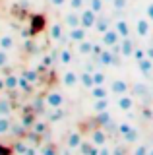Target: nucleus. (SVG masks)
Here are the masks:
<instances>
[{
	"label": "nucleus",
	"instance_id": "nucleus-8",
	"mask_svg": "<svg viewBox=\"0 0 153 155\" xmlns=\"http://www.w3.org/2000/svg\"><path fill=\"white\" fill-rule=\"evenodd\" d=\"M134 51H136V47H134V41L130 37H124L120 41V54L122 56H132Z\"/></svg>",
	"mask_w": 153,
	"mask_h": 155
},
{
	"label": "nucleus",
	"instance_id": "nucleus-53",
	"mask_svg": "<svg viewBox=\"0 0 153 155\" xmlns=\"http://www.w3.org/2000/svg\"><path fill=\"white\" fill-rule=\"evenodd\" d=\"M147 155H153V149H151V151H149V153H147Z\"/></svg>",
	"mask_w": 153,
	"mask_h": 155
},
{
	"label": "nucleus",
	"instance_id": "nucleus-42",
	"mask_svg": "<svg viewBox=\"0 0 153 155\" xmlns=\"http://www.w3.org/2000/svg\"><path fill=\"white\" fill-rule=\"evenodd\" d=\"M6 64H8V54H6V51L0 48V68H4Z\"/></svg>",
	"mask_w": 153,
	"mask_h": 155
},
{
	"label": "nucleus",
	"instance_id": "nucleus-29",
	"mask_svg": "<svg viewBox=\"0 0 153 155\" xmlns=\"http://www.w3.org/2000/svg\"><path fill=\"white\" fill-rule=\"evenodd\" d=\"M21 78H25L29 84H35V81L39 80V74H37V70H25V72L21 74Z\"/></svg>",
	"mask_w": 153,
	"mask_h": 155
},
{
	"label": "nucleus",
	"instance_id": "nucleus-48",
	"mask_svg": "<svg viewBox=\"0 0 153 155\" xmlns=\"http://www.w3.org/2000/svg\"><path fill=\"white\" fill-rule=\"evenodd\" d=\"M99 155H112V151H109L107 147H103V145H101V149H99Z\"/></svg>",
	"mask_w": 153,
	"mask_h": 155
},
{
	"label": "nucleus",
	"instance_id": "nucleus-44",
	"mask_svg": "<svg viewBox=\"0 0 153 155\" xmlns=\"http://www.w3.org/2000/svg\"><path fill=\"white\" fill-rule=\"evenodd\" d=\"M112 155H126V149H124L122 145H116V147H114V151H112Z\"/></svg>",
	"mask_w": 153,
	"mask_h": 155
},
{
	"label": "nucleus",
	"instance_id": "nucleus-31",
	"mask_svg": "<svg viewBox=\"0 0 153 155\" xmlns=\"http://www.w3.org/2000/svg\"><path fill=\"white\" fill-rule=\"evenodd\" d=\"M10 128H12L10 120H8L6 116H0V134H8V132H10Z\"/></svg>",
	"mask_w": 153,
	"mask_h": 155
},
{
	"label": "nucleus",
	"instance_id": "nucleus-2",
	"mask_svg": "<svg viewBox=\"0 0 153 155\" xmlns=\"http://www.w3.org/2000/svg\"><path fill=\"white\" fill-rule=\"evenodd\" d=\"M45 27H47V19H45V16H43V14H35V16H31L29 35H37V33H41Z\"/></svg>",
	"mask_w": 153,
	"mask_h": 155
},
{
	"label": "nucleus",
	"instance_id": "nucleus-3",
	"mask_svg": "<svg viewBox=\"0 0 153 155\" xmlns=\"http://www.w3.org/2000/svg\"><path fill=\"white\" fill-rule=\"evenodd\" d=\"M82 27H85V29H91V27H95V21H97V12H93L91 8H85V10H82Z\"/></svg>",
	"mask_w": 153,
	"mask_h": 155
},
{
	"label": "nucleus",
	"instance_id": "nucleus-52",
	"mask_svg": "<svg viewBox=\"0 0 153 155\" xmlns=\"http://www.w3.org/2000/svg\"><path fill=\"white\" fill-rule=\"evenodd\" d=\"M62 155H70V151H64V153H62Z\"/></svg>",
	"mask_w": 153,
	"mask_h": 155
},
{
	"label": "nucleus",
	"instance_id": "nucleus-39",
	"mask_svg": "<svg viewBox=\"0 0 153 155\" xmlns=\"http://www.w3.org/2000/svg\"><path fill=\"white\" fill-rule=\"evenodd\" d=\"M126 2H128V0H112V8L114 10H118V12H120V10H124V8H126Z\"/></svg>",
	"mask_w": 153,
	"mask_h": 155
},
{
	"label": "nucleus",
	"instance_id": "nucleus-22",
	"mask_svg": "<svg viewBox=\"0 0 153 155\" xmlns=\"http://www.w3.org/2000/svg\"><path fill=\"white\" fill-rule=\"evenodd\" d=\"M12 113V101L6 97H0V116H8Z\"/></svg>",
	"mask_w": 153,
	"mask_h": 155
},
{
	"label": "nucleus",
	"instance_id": "nucleus-43",
	"mask_svg": "<svg viewBox=\"0 0 153 155\" xmlns=\"http://www.w3.org/2000/svg\"><path fill=\"white\" fill-rule=\"evenodd\" d=\"M147 153H149V151H147L145 145H140V147L134 149V153H132V155H147Z\"/></svg>",
	"mask_w": 153,
	"mask_h": 155
},
{
	"label": "nucleus",
	"instance_id": "nucleus-32",
	"mask_svg": "<svg viewBox=\"0 0 153 155\" xmlns=\"http://www.w3.org/2000/svg\"><path fill=\"white\" fill-rule=\"evenodd\" d=\"M47 128H49V124H47V122H35V124H33V132H35V134H45L47 132Z\"/></svg>",
	"mask_w": 153,
	"mask_h": 155
},
{
	"label": "nucleus",
	"instance_id": "nucleus-45",
	"mask_svg": "<svg viewBox=\"0 0 153 155\" xmlns=\"http://www.w3.org/2000/svg\"><path fill=\"white\" fill-rule=\"evenodd\" d=\"M145 12H147V19H149V21H153V2L147 4V10H145Z\"/></svg>",
	"mask_w": 153,
	"mask_h": 155
},
{
	"label": "nucleus",
	"instance_id": "nucleus-15",
	"mask_svg": "<svg viewBox=\"0 0 153 155\" xmlns=\"http://www.w3.org/2000/svg\"><path fill=\"white\" fill-rule=\"evenodd\" d=\"M118 109H122V110H132L134 109V99L130 95H120L118 97Z\"/></svg>",
	"mask_w": 153,
	"mask_h": 155
},
{
	"label": "nucleus",
	"instance_id": "nucleus-9",
	"mask_svg": "<svg viewBox=\"0 0 153 155\" xmlns=\"http://www.w3.org/2000/svg\"><path fill=\"white\" fill-rule=\"evenodd\" d=\"M64 23L68 25L70 29L72 27H78V25H82V14H78L74 10V12H70V14H66V18H64Z\"/></svg>",
	"mask_w": 153,
	"mask_h": 155
},
{
	"label": "nucleus",
	"instance_id": "nucleus-55",
	"mask_svg": "<svg viewBox=\"0 0 153 155\" xmlns=\"http://www.w3.org/2000/svg\"><path fill=\"white\" fill-rule=\"evenodd\" d=\"M105 2H112V0H105Z\"/></svg>",
	"mask_w": 153,
	"mask_h": 155
},
{
	"label": "nucleus",
	"instance_id": "nucleus-12",
	"mask_svg": "<svg viewBox=\"0 0 153 155\" xmlns=\"http://www.w3.org/2000/svg\"><path fill=\"white\" fill-rule=\"evenodd\" d=\"M138 68H140V72L143 76H153V60L151 58H143V60L138 62Z\"/></svg>",
	"mask_w": 153,
	"mask_h": 155
},
{
	"label": "nucleus",
	"instance_id": "nucleus-14",
	"mask_svg": "<svg viewBox=\"0 0 153 155\" xmlns=\"http://www.w3.org/2000/svg\"><path fill=\"white\" fill-rule=\"evenodd\" d=\"M136 33L140 37H147L149 35V21H147V19H138L136 21Z\"/></svg>",
	"mask_w": 153,
	"mask_h": 155
},
{
	"label": "nucleus",
	"instance_id": "nucleus-5",
	"mask_svg": "<svg viewBox=\"0 0 153 155\" xmlns=\"http://www.w3.org/2000/svg\"><path fill=\"white\" fill-rule=\"evenodd\" d=\"M111 93L114 95H126V93H130V85H128V81H124V80H112L111 81Z\"/></svg>",
	"mask_w": 153,
	"mask_h": 155
},
{
	"label": "nucleus",
	"instance_id": "nucleus-11",
	"mask_svg": "<svg viewBox=\"0 0 153 155\" xmlns=\"http://www.w3.org/2000/svg\"><path fill=\"white\" fill-rule=\"evenodd\" d=\"M80 84V76L76 74V72H66L64 76H62V85L66 87H76Z\"/></svg>",
	"mask_w": 153,
	"mask_h": 155
},
{
	"label": "nucleus",
	"instance_id": "nucleus-16",
	"mask_svg": "<svg viewBox=\"0 0 153 155\" xmlns=\"http://www.w3.org/2000/svg\"><path fill=\"white\" fill-rule=\"evenodd\" d=\"M66 145H68V149H80V145H82V136H80L78 132H72L68 136Z\"/></svg>",
	"mask_w": 153,
	"mask_h": 155
},
{
	"label": "nucleus",
	"instance_id": "nucleus-17",
	"mask_svg": "<svg viewBox=\"0 0 153 155\" xmlns=\"http://www.w3.org/2000/svg\"><path fill=\"white\" fill-rule=\"evenodd\" d=\"M114 29L118 31V35H120L122 39L124 37H130V25H128L124 19H116V25H114Z\"/></svg>",
	"mask_w": 153,
	"mask_h": 155
},
{
	"label": "nucleus",
	"instance_id": "nucleus-19",
	"mask_svg": "<svg viewBox=\"0 0 153 155\" xmlns=\"http://www.w3.org/2000/svg\"><path fill=\"white\" fill-rule=\"evenodd\" d=\"M109 25H111V19H109L107 16H101V18H97V21H95V29H97L99 33H103L105 31H109Z\"/></svg>",
	"mask_w": 153,
	"mask_h": 155
},
{
	"label": "nucleus",
	"instance_id": "nucleus-7",
	"mask_svg": "<svg viewBox=\"0 0 153 155\" xmlns=\"http://www.w3.org/2000/svg\"><path fill=\"white\" fill-rule=\"evenodd\" d=\"M87 37V29L82 27V25H78V27H72L70 31H68V39L70 41H74V43H80V41H83V39Z\"/></svg>",
	"mask_w": 153,
	"mask_h": 155
},
{
	"label": "nucleus",
	"instance_id": "nucleus-49",
	"mask_svg": "<svg viewBox=\"0 0 153 155\" xmlns=\"http://www.w3.org/2000/svg\"><path fill=\"white\" fill-rule=\"evenodd\" d=\"M52 4H54V6H64L66 4V0H50Z\"/></svg>",
	"mask_w": 153,
	"mask_h": 155
},
{
	"label": "nucleus",
	"instance_id": "nucleus-4",
	"mask_svg": "<svg viewBox=\"0 0 153 155\" xmlns=\"http://www.w3.org/2000/svg\"><path fill=\"white\" fill-rule=\"evenodd\" d=\"M101 43L105 47H116L118 43H120V35H118V31L116 29H109V31H105L103 35H101Z\"/></svg>",
	"mask_w": 153,
	"mask_h": 155
},
{
	"label": "nucleus",
	"instance_id": "nucleus-51",
	"mask_svg": "<svg viewBox=\"0 0 153 155\" xmlns=\"http://www.w3.org/2000/svg\"><path fill=\"white\" fill-rule=\"evenodd\" d=\"M0 89H6V84H4V80H0Z\"/></svg>",
	"mask_w": 153,
	"mask_h": 155
},
{
	"label": "nucleus",
	"instance_id": "nucleus-41",
	"mask_svg": "<svg viewBox=\"0 0 153 155\" xmlns=\"http://www.w3.org/2000/svg\"><path fill=\"white\" fill-rule=\"evenodd\" d=\"M132 56L136 58L138 62H140V60H143V58H145V51H143V48H138V47H136V51H134V54H132Z\"/></svg>",
	"mask_w": 153,
	"mask_h": 155
},
{
	"label": "nucleus",
	"instance_id": "nucleus-40",
	"mask_svg": "<svg viewBox=\"0 0 153 155\" xmlns=\"http://www.w3.org/2000/svg\"><path fill=\"white\" fill-rule=\"evenodd\" d=\"M70 6H72V10L80 12V10H83V0H70Z\"/></svg>",
	"mask_w": 153,
	"mask_h": 155
},
{
	"label": "nucleus",
	"instance_id": "nucleus-30",
	"mask_svg": "<svg viewBox=\"0 0 153 155\" xmlns=\"http://www.w3.org/2000/svg\"><path fill=\"white\" fill-rule=\"evenodd\" d=\"M60 62L62 64H70L72 62V51L70 48H60Z\"/></svg>",
	"mask_w": 153,
	"mask_h": 155
},
{
	"label": "nucleus",
	"instance_id": "nucleus-33",
	"mask_svg": "<svg viewBox=\"0 0 153 155\" xmlns=\"http://www.w3.org/2000/svg\"><path fill=\"white\" fill-rule=\"evenodd\" d=\"M27 147H29V145L25 143V140H21V142H18L16 145H14V151H16L18 155H23V153L27 151Z\"/></svg>",
	"mask_w": 153,
	"mask_h": 155
},
{
	"label": "nucleus",
	"instance_id": "nucleus-26",
	"mask_svg": "<svg viewBox=\"0 0 153 155\" xmlns=\"http://www.w3.org/2000/svg\"><path fill=\"white\" fill-rule=\"evenodd\" d=\"M109 109V97H105V99H95L93 103V110L95 113H103V110Z\"/></svg>",
	"mask_w": 153,
	"mask_h": 155
},
{
	"label": "nucleus",
	"instance_id": "nucleus-28",
	"mask_svg": "<svg viewBox=\"0 0 153 155\" xmlns=\"http://www.w3.org/2000/svg\"><path fill=\"white\" fill-rule=\"evenodd\" d=\"M136 140H140V130H138V128H132L130 132L124 134V142H126V143H134Z\"/></svg>",
	"mask_w": 153,
	"mask_h": 155
},
{
	"label": "nucleus",
	"instance_id": "nucleus-50",
	"mask_svg": "<svg viewBox=\"0 0 153 155\" xmlns=\"http://www.w3.org/2000/svg\"><path fill=\"white\" fill-rule=\"evenodd\" d=\"M23 155H37V151H35V149H33V147H27V151L23 153Z\"/></svg>",
	"mask_w": 153,
	"mask_h": 155
},
{
	"label": "nucleus",
	"instance_id": "nucleus-1",
	"mask_svg": "<svg viewBox=\"0 0 153 155\" xmlns=\"http://www.w3.org/2000/svg\"><path fill=\"white\" fill-rule=\"evenodd\" d=\"M130 93L136 97V99H140V101H149V99H153V97H151V89L145 84H140V81L130 87Z\"/></svg>",
	"mask_w": 153,
	"mask_h": 155
},
{
	"label": "nucleus",
	"instance_id": "nucleus-38",
	"mask_svg": "<svg viewBox=\"0 0 153 155\" xmlns=\"http://www.w3.org/2000/svg\"><path fill=\"white\" fill-rule=\"evenodd\" d=\"M25 126H23V124H12V128H10V132H14V134H16V136H23V134H25Z\"/></svg>",
	"mask_w": 153,
	"mask_h": 155
},
{
	"label": "nucleus",
	"instance_id": "nucleus-36",
	"mask_svg": "<svg viewBox=\"0 0 153 155\" xmlns=\"http://www.w3.org/2000/svg\"><path fill=\"white\" fill-rule=\"evenodd\" d=\"M103 2H105V0H89V8H91L93 12L99 14L103 10Z\"/></svg>",
	"mask_w": 153,
	"mask_h": 155
},
{
	"label": "nucleus",
	"instance_id": "nucleus-20",
	"mask_svg": "<svg viewBox=\"0 0 153 155\" xmlns=\"http://www.w3.org/2000/svg\"><path fill=\"white\" fill-rule=\"evenodd\" d=\"M80 84H82L83 87H87V89H91V87L95 85V81H93V74L91 72H82V74H80Z\"/></svg>",
	"mask_w": 153,
	"mask_h": 155
},
{
	"label": "nucleus",
	"instance_id": "nucleus-24",
	"mask_svg": "<svg viewBox=\"0 0 153 155\" xmlns=\"http://www.w3.org/2000/svg\"><path fill=\"white\" fill-rule=\"evenodd\" d=\"M78 52L80 54H91L93 52V43H89V41H80L78 43Z\"/></svg>",
	"mask_w": 153,
	"mask_h": 155
},
{
	"label": "nucleus",
	"instance_id": "nucleus-35",
	"mask_svg": "<svg viewBox=\"0 0 153 155\" xmlns=\"http://www.w3.org/2000/svg\"><path fill=\"white\" fill-rule=\"evenodd\" d=\"M41 155H58V151H56V147L52 143H47V145H43Z\"/></svg>",
	"mask_w": 153,
	"mask_h": 155
},
{
	"label": "nucleus",
	"instance_id": "nucleus-25",
	"mask_svg": "<svg viewBox=\"0 0 153 155\" xmlns=\"http://www.w3.org/2000/svg\"><path fill=\"white\" fill-rule=\"evenodd\" d=\"M14 45H16V43H14L12 35H2L0 37V48H2V51H10V48H14Z\"/></svg>",
	"mask_w": 153,
	"mask_h": 155
},
{
	"label": "nucleus",
	"instance_id": "nucleus-47",
	"mask_svg": "<svg viewBox=\"0 0 153 155\" xmlns=\"http://www.w3.org/2000/svg\"><path fill=\"white\" fill-rule=\"evenodd\" d=\"M145 56L153 60V47H147V48H145Z\"/></svg>",
	"mask_w": 153,
	"mask_h": 155
},
{
	"label": "nucleus",
	"instance_id": "nucleus-21",
	"mask_svg": "<svg viewBox=\"0 0 153 155\" xmlns=\"http://www.w3.org/2000/svg\"><path fill=\"white\" fill-rule=\"evenodd\" d=\"M91 95H93V99H105V97H109V89L105 85H93Z\"/></svg>",
	"mask_w": 153,
	"mask_h": 155
},
{
	"label": "nucleus",
	"instance_id": "nucleus-37",
	"mask_svg": "<svg viewBox=\"0 0 153 155\" xmlns=\"http://www.w3.org/2000/svg\"><path fill=\"white\" fill-rule=\"evenodd\" d=\"M132 128H134V126H132L130 122H120V124H118V126H116V130H118V134H122V136H124V134H126V132H130V130H132Z\"/></svg>",
	"mask_w": 153,
	"mask_h": 155
},
{
	"label": "nucleus",
	"instance_id": "nucleus-23",
	"mask_svg": "<svg viewBox=\"0 0 153 155\" xmlns=\"http://www.w3.org/2000/svg\"><path fill=\"white\" fill-rule=\"evenodd\" d=\"M64 113H62L60 107H56V109H50L49 113H47V122H56V120H60Z\"/></svg>",
	"mask_w": 153,
	"mask_h": 155
},
{
	"label": "nucleus",
	"instance_id": "nucleus-46",
	"mask_svg": "<svg viewBox=\"0 0 153 155\" xmlns=\"http://www.w3.org/2000/svg\"><path fill=\"white\" fill-rule=\"evenodd\" d=\"M10 153H12L10 147H6V145H0V155H10Z\"/></svg>",
	"mask_w": 153,
	"mask_h": 155
},
{
	"label": "nucleus",
	"instance_id": "nucleus-54",
	"mask_svg": "<svg viewBox=\"0 0 153 155\" xmlns=\"http://www.w3.org/2000/svg\"><path fill=\"white\" fill-rule=\"evenodd\" d=\"M151 97H153V87H151Z\"/></svg>",
	"mask_w": 153,
	"mask_h": 155
},
{
	"label": "nucleus",
	"instance_id": "nucleus-10",
	"mask_svg": "<svg viewBox=\"0 0 153 155\" xmlns=\"http://www.w3.org/2000/svg\"><path fill=\"white\" fill-rule=\"evenodd\" d=\"M91 142L95 143V145H105V142H107V132H105V128L101 130V128H95V130H91Z\"/></svg>",
	"mask_w": 153,
	"mask_h": 155
},
{
	"label": "nucleus",
	"instance_id": "nucleus-18",
	"mask_svg": "<svg viewBox=\"0 0 153 155\" xmlns=\"http://www.w3.org/2000/svg\"><path fill=\"white\" fill-rule=\"evenodd\" d=\"M4 84H6V89L8 91H16L18 85H20V78H18L16 74H10L4 78Z\"/></svg>",
	"mask_w": 153,
	"mask_h": 155
},
{
	"label": "nucleus",
	"instance_id": "nucleus-13",
	"mask_svg": "<svg viewBox=\"0 0 153 155\" xmlns=\"http://www.w3.org/2000/svg\"><path fill=\"white\" fill-rule=\"evenodd\" d=\"M80 151H82L83 155H99V147L91 142V140H89V142H82Z\"/></svg>",
	"mask_w": 153,
	"mask_h": 155
},
{
	"label": "nucleus",
	"instance_id": "nucleus-34",
	"mask_svg": "<svg viewBox=\"0 0 153 155\" xmlns=\"http://www.w3.org/2000/svg\"><path fill=\"white\" fill-rule=\"evenodd\" d=\"M93 81H95V85H105L107 76H105L103 72H93Z\"/></svg>",
	"mask_w": 153,
	"mask_h": 155
},
{
	"label": "nucleus",
	"instance_id": "nucleus-27",
	"mask_svg": "<svg viewBox=\"0 0 153 155\" xmlns=\"http://www.w3.org/2000/svg\"><path fill=\"white\" fill-rule=\"evenodd\" d=\"M50 37L54 39V41H62V39H64V33H62V25H60V23H54V25L50 27Z\"/></svg>",
	"mask_w": 153,
	"mask_h": 155
},
{
	"label": "nucleus",
	"instance_id": "nucleus-6",
	"mask_svg": "<svg viewBox=\"0 0 153 155\" xmlns=\"http://www.w3.org/2000/svg\"><path fill=\"white\" fill-rule=\"evenodd\" d=\"M45 101H47V107H50V109H56V107L64 105V97H62V93H58V91H50V93H47Z\"/></svg>",
	"mask_w": 153,
	"mask_h": 155
}]
</instances>
